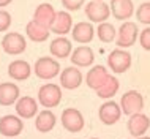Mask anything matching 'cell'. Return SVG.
Returning a JSON list of instances; mask_svg holds the SVG:
<instances>
[{"label": "cell", "mask_w": 150, "mask_h": 139, "mask_svg": "<svg viewBox=\"0 0 150 139\" xmlns=\"http://www.w3.org/2000/svg\"><path fill=\"white\" fill-rule=\"evenodd\" d=\"M136 18L141 24L150 26V2H145L137 8L136 10Z\"/></svg>", "instance_id": "obj_27"}, {"label": "cell", "mask_w": 150, "mask_h": 139, "mask_svg": "<svg viewBox=\"0 0 150 139\" xmlns=\"http://www.w3.org/2000/svg\"><path fill=\"white\" fill-rule=\"evenodd\" d=\"M98 38L103 43H111L115 38V28L109 22H101L98 26Z\"/></svg>", "instance_id": "obj_26"}, {"label": "cell", "mask_w": 150, "mask_h": 139, "mask_svg": "<svg viewBox=\"0 0 150 139\" xmlns=\"http://www.w3.org/2000/svg\"><path fill=\"white\" fill-rule=\"evenodd\" d=\"M95 60V55H93V51L87 46H79L73 51L71 55V63L76 65V67H90Z\"/></svg>", "instance_id": "obj_16"}, {"label": "cell", "mask_w": 150, "mask_h": 139, "mask_svg": "<svg viewBox=\"0 0 150 139\" xmlns=\"http://www.w3.org/2000/svg\"><path fill=\"white\" fill-rule=\"evenodd\" d=\"M111 13L119 21L131 18L133 13H134L133 2L131 0H111Z\"/></svg>", "instance_id": "obj_13"}, {"label": "cell", "mask_w": 150, "mask_h": 139, "mask_svg": "<svg viewBox=\"0 0 150 139\" xmlns=\"http://www.w3.org/2000/svg\"><path fill=\"white\" fill-rule=\"evenodd\" d=\"M150 126V118L145 116V114H133L129 116V120H128V131L131 136L134 138H141L142 134L149 130Z\"/></svg>", "instance_id": "obj_11"}, {"label": "cell", "mask_w": 150, "mask_h": 139, "mask_svg": "<svg viewBox=\"0 0 150 139\" xmlns=\"http://www.w3.org/2000/svg\"><path fill=\"white\" fill-rule=\"evenodd\" d=\"M119 87H120L119 79L114 76H109L106 82L101 85L100 89H96V95L100 98H103V100H108V98H112L115 95L117 90H119Z\"/></svg>", "instance_id": "obj_25"}, {"label": "cell", "mask_w": 150, "mask_h": 139, "mask_svg": "<svg viewBox=\"0 0 150 139\" xmlns=\"http://www.w3.org/2000/svg\"><path fill=\"white\" fill-rule=\"evenodd\" d=\"M25 32H27V36L35 43H41V41H46L49 38V28L38 24L36 21H30L25 27Z\"/></svg>", "instance_id": "obj_19"}, {"label": "cell", "mask_w": 150, "mask_h": 139, "mask_svg": "<svg viewBox=\"0 0 150 139\" xmlns=\"http://www.w3.org/2000/svg\"><path fill=\"white\" fill-rule=\"evenodd\" d=\"M98 116H100V120L104 125H114L119 122V118L122 116V108L115 101H106V103L101 104Z\"/></svg>", "instance_id": "obj_8"}, {"label": "cell", "mask_w": 150, "mask_h": 139, "mask_svg": "<svg viewBox=\"0 0 150 139\" xmlns=\"http://www.w3.org/2000/svg\"><path fill=\"white\" fill-rule=\"evenodd\" d=\"M60 84H62L63 89H68V90H74L78 89L81 84H82V74L78 68L70 67L65 68L60 74Z\"/></svg>", "instance_id": "obj_12"}, {"label": "cell", "mask_w": 150, "mask_h": 139, "mask_svg": "<svg viewBox=\"0 0 150 139\" xmlns=\"http://www.w3.org/2000/svg\"><path fill=\"white\" fill-rule=\"evenodd\" d=\"M108 70L104 67H101V65H96V67H93L90 71L87 73L86 76V82L90 89H93V90H96V89H100L101 85H103L104 82L108 81Z\"/></svg>", "instance_id": "obj_15"}, {"label": "cell", "mask_w": 150, "mask_h": 139, "mask_svg": "<svg viewBox=\"0 0 150 139\" xmlns=\"http://www.w3.org/2000/svg\"><path fill=\"white\" fill-rule=\"evenodd\" d=\"M108 63H109V67H111L112 71L117 73V74H120V73H125L129 68V65H131V55H129V52H127V51L115 49V51H112L111 54H109Z\"/></svg>", "instance_id": "obj_5"}, {"label": "cell", "mask_w": 150, "mask_h": 139, "mask_svg": "<svg viewBox=\"0 0 150 139\" xmlns=\"http://www.w3.org/2000/svg\"><path fill=\"white\" fill-rule=\"evenodd\" d=\"M13 0H0V6H6L8 3H11Z\"/></svg>", "instance_id": "obj_31"}, {"label": "cell", "mask_w": 150, "mask_h": 139, "mask_svg": "<svg viewBox=\"0 0 150 139\" xmlns=\"http://www.w3.org/2000/svg\"><path fill=\"white\" fill-rule=\"evenodd\" d=\"M139 41H141V46H142L145 51H150V27L142 30V33L139 36Z\"/></svg>", "instance_id": "obj_29"}, {"label": "cell", "mask_w": 150, "mask_h": 139, "mask_svg": "<svg viewBox=\"0 0 150 139\" xmlns=\"http://www.w3.org/2000/svg\"><path fill=\"white\" fill-rule=\"evenodd\" d=\"M55 14H57V11L52 8V5H49V3H41L33 13V21H36L38 24H41V26L47 27V28H51L52 22L55 19Z\"/></svg>", "instance_id": "obj_14"}, {"label": "cell", "mask_w": 150, "mask_h": 139, "mask_svg": "<svg viewBox=\"0 0 150 139\" xmlns=\"http://www.w3.org/2000/svg\"><path fill=\"white\" fill-rule=\"evenodd\" d=\"M30 71H32L30 65L27 62H24V60H14L8 67V74L16 81H25L30 76Z\"/></svg>", "instance_id": "obj_21"}, {"label": "cell", "mask_w": 150, "mask_h": 139, "mask_svg": "<svg viewBox=\"0 0 150 139\" xmlns=\"http://www.w3.org/2000/svg\"><path fill=\"white\" fill-rule=\"evenodd\" d=\"M60 65L51 57H41L35 63V74L40 79H52L59 74Z\"/></svg>", "instance_id": "obj_3"}, {"label": "cell", "mask_w": 150, "mask_h": 139, "mask_svg": "<svg viewBox=\"0 0 150 139\" xmlns=\"http://www.w3.org/2000/svg\"><path fill=\"white\" fill-rule=\"evenodd\" d=\"M60 100H62V90L55 84H46L40 89L38 92V101L44 108H55Z\"/></svg>", "instance_id": "obj_2"}, {"label": "cell", "mask_w": 150, "mask_h": 139, "mask_svg": "<svg viewBox=\"0 0 150 139\" xmlns=\"http://www.w3.org/2000/svg\"><path fill=\"white\" fill-rule=\"evenodd\" d=\"M11 26V16L6 11H0V32L6 30Z\"/></svg>", "instance_id": "obj_30"}, {"label": "cell", "mask_w": 150, "mask_h": 139, "mask_svg": "<svg viewBox=\"0 0 150 139\" xmlns=\"http://www.w3.org/2000/svg\"><path fill=\"white\" fill-rule=\"evenodd\" d=\"M22 128V120L18 116H5L0 118V134L6 138H14L21 134Z\"/></svg>", "instance_id": "obj_10"}, {"label": "cell", "mask_w": 150, "mask_h": 139, "mask_svg": "<svg viewBox=\"0 0 150 139\" xmlns=\"http://www.w3.org/2000/svg\"><path fill=\"white\" fill-rule=\"evenodd\" d=\"M136 38H137V26L134 22H125L119 28L115 43L119 48H129L134 44Z\"/></svg>", "instance_id": "obj_9"}, {"label": "cell", "mask_w": 150, "mask_h": 139, "mask_svg": "<svg viewBox=\"0 0 150 139\" xmlns=\"http://www.w3.org/2000/svg\"><path fill=\"white\" fill-rule=\"evenodd\" d=\"M63 6L70 11H78L84 5V0H62Z\"/></svg>", "instance_id": "obj_28"}, {"label": "cell", "mask_w": 150, "mask_h": 139, "mask_svg": "<svg viewBox=\"0 0 150 139\" xmlns=\"http://www.w3.org/2000/svg\"><path fill=\"white\" fill-rule=\"evenodd\" d=\"M62 125L70 133H79L84 128V117L78 109L68 108L62 112Z\"/></svg>", "instance_id": "obj_6"}, {"label": "cell", "mask_w": 150, "mask_h": 139, "mask_svg": "<svg viewBox=\"0 0 150 139\" xmlns=\"http://www.w3.org/2000/svg\"><path fill=\"white\" fill-rule=\"evenodd\" d=\"M2 48L6 54H11V55L21 54L25 49V38L21 33H16V32L6 33L2 40Z\"/></svg>", "instance_id": "obj_7"}, {"label": "cell", "mask_w": 150, "mask_h": 139, "mask_svg": "<svg viewBox=\"0 0 150 139\" xmlns=\"http://www.w3.org/2000/svg\"><path fill=\"white\" fill-rule=\"evenodd\" d=\"M92 139H98V138H92Z\"/></svg>", "instance_id": "obj_33"}, {"label": "cell", "mask_w": 150, "mask_h": 139, "mask_svg": "<svg viewBox=\"0 0 150 139\" xmlns=\"http://www.w3.org/2000/svg\"><path fill=\"white\" fill-rule=\"evenodd\" d=\"M38 111V104L32 96H22L16 103V112L22 118H32Z\"/></svg>", "instance_id": "obj_17"}, {"label": "cell", "mask_w": 150, "mask_h": 139, "mask_svg": "<svg viewBox=\"0 0 150 139\" xmlns=\"http://www.w3.org/2000/svg\"><path fill=\"white\" fill-rule=\"evenodd\" d=\"M18 98H19V89H18V85L10 84V82L0 84V104H2V106L13 104Z\"/></svg>", "instance_id": "obj_22"}, {"label": "cell", "mask_w": 150, "mask_h": 139, "mask_svg": "<svg viewBox=\"0 0 150 139\" xmlns=\"http://www.w3.org/2000/svg\"><path fill=\"white\" fill-rule=\"evenodd\" d=\"M49 51H51L52 55L59 57V59H65V57H68L71 52V41L67 38H55L51 41Z\"/></svg>", "instance_id": "obj_24"}, {"label": "cell", "mask_w": 150, "mask_h": 139, "mask_svg": "<svg viewBox=\"0 0 150 139\" xmlns=\"http://www.w3.org/2000/svg\"><path fill=\"white\" fill-rule=\"evenodd\" d=\"M139 139H150V138H144V136H141Z\"/></svg>", "instance_id": "obj_32"}, {"label": "cell", "mask_w": 150, "mask_h": 139, "mask_svg": "<svg viewBox=\"0 0 150 139\" xmlns=\"http://www.w3.org/2000/svg\"><path fill=\"white\" fill-rule=\"evenodd\" d=\"M120 108L123 111L125 116H133L142 111L144 108V98L139 92L136 90H128L127 93H123L120 100Z\"/></svg>", "instance_id": "obj_1"}, {"label": "cell", "mask_w": 150, "mask_h": 139, "mask_svg": "<svg viewBox=\"0 0 150 139\" xmlns=\"http://www.w3.org/2000/svg\"><path fill=\"white\" fill-rule=\"evenodd\" d=\"M55 122H57L55 116L46 109V111L38 114V117H36V120H35V128L41 133H47L55 126Z\"/></svg>", "instance_id": "obj_23"}, {"label": "cell", "mask_w": 150, "mask_h": 139, "mask_svg": "<svg viewBox=\"0 0 150 139\" xmlns=\"http://www.w3.org/2000/svg\"><path fill=\"white\" fill-rule=\"evenodd\" d=\"M49 30L57 33V35L68 33L71 30V16L68 13H65V11H59L55 14V19H54V22H52Z\"/></svg>", "instance_id": "obj_20"}, {"label": "cell", "mask_w": 150, "mask_h": 139, "mask_svg": "<svg viewBox=\"0 0 150 139\" xmlns=\"http://www.w3.org/2000/svg\"><path fill=\"white\" fill-rule=\"evenodd\" d=\"M86 14L92 22H104L111 14V8L103 0H92L86 5Z\"/></svg>", "instance_id": "obj_4"}, {"label": "cell", "mask_w": 150, "mask_h": 139, "mask_svg": "<svg viewBox=\"0 0 150 139\" xmlns=\"http://www.w3.org/2000/svg\"><path fill=\"white\" fill-rule=\"evenodd\" d=\"M93 33H95V30H93V26L90 22H79L73 28V40L86 44L93 40Z\"/></svg>", "instance_id": "obj_18"}]
</instances>
